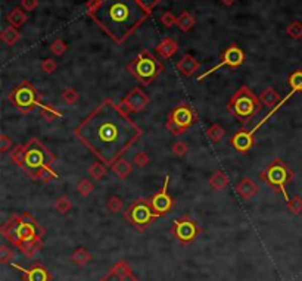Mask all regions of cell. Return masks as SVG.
<instances>
[{
    "label": "cell",
    "instance_id": "25",
    "mask_svg": "<svg viewBox=\"0 0 302 281\" xmlns=\"http://www.w3.org/2000/svg\"><path fill=\"white\" fill-rule=\"evenodd\" d=\"M287 83L290 86V92L286 96V99L289 100L295 93H301L302 92V69H296L289 75Z\"/></svg>",
    "mask_w": 302,
    "mask_h": 281
},
{
    "label": "cell",
    "instance_id": "14",
    "mask_svg": "<svg viewBox=\"0 0 302 281\" xmlns=\"http://www.w3.org/2000/svg\"><path fill=\"white\" fill-rule=\"evenodd\" d=\"M148 105H149V97L140 87H133L119 102V106L129 113L142 112Z\"/></svg>",
    "mask_w": 302,
    "mask_h": 281
},
{
    "label": "cell",
    "instance_id": "38",
    "mask_svg": "<svg viewBox=\"0 0 302 281\" xmlns=\"http://www.w3.org/2000/svg\"><path fill=\"white\" fill-rule=\"evenodd\" d=\"M93 190H95L93 183H92L90 180H87V178L81 180V181L78 183V186H77V191H78V193H80L83 197H87V196H90Z\"/></svg>",
    "mask_w": 302,
    "mask_h": 281
},
{
    "label": "cell",
    "instance_id": "7",
    "mask_svg": "<svg viewBox=\"0 0 302 281\" xmlns=\"http://www.w3.org/2000/svg\"><path fill=\"white\" fill-rule=\"evenodd\" d=\"M162 69H164V66L161 63V60L155 56L153 53H151L149 50L140 52L127 65V71L136 80H139L143 86L152 84L159 77V74L162 73Z\"/></svg>",
    "mask_w": 302,
    "mask_h": 281
},
{
    "label": "cell",
    "instance_id": "33",
    "mask_svg": "<svg viewBox=\"0 0 302 281\" xmlns=\"http://www.w3.org/2000/svg\"><path fill=\"white\" fill-rule=\"evenodd\" d=\"M61 97H62V100H64L67 105H77L78 100H80V94H78V92H77L76 89H73V87H67V89L62 92Z\"/></svg>",
    "mask_w": 302,
    "mask_h": 281
},
{
    "label": "cell",
    "instance_id": "39",
    "mask_svg": "<svg viewBox=\"0 0 302 281\" xmlns=\"http://www.w3.org/2000/svg\"><path fill=\"white\" fill-rule=\"evenodd\" d=\"M14 256H15V252L12 250V249H9L8 246H0V262L3 263V265H6V263H12L11 261L14 259Z\"/></svg>",
    "mask_w": 302,
    "mask_h": 281
},
{
    "label": "cell",
    "instance_id": "28",
    "mask_svg": "<svg viewBox=\"0 0 302 281\" xmlns=\"http://www.w3.org/2000/svg\"><path fill=\"white\" fill-rule=\"evenodd\" d=\"M0 37L3 40V43H6L8 46H14V44H17L19 41L21 34H19L18 28H15V27H12V25H8L6 28H3Z\"/></svg>",
    "mask_w": 302,
    "mask_h": 281
},
{
    "label": "cell",
    "instance_id": "34",
    "mask_svg": "<svg viewBox=\"0 0 302 281\" xmlns=\"http://www.w3.org/2000/svg\"><path fill=\"white\" fill-rule=\"evenodd\" d=\"M286 34L290 38L299 40L302 38V22L299 21H293L286 27Z\"/></svg>",
    "mask_w": 302,
    "mask_h": 281
},
{
    "label": "cell",
    "instance_id": "16",
    "mask_svg": "<svg viewBox=\"0 0 302 281\" xmlns=\"http://www.w3.org/2000/svg\"><path fill=\"white\" fill-rule=\"evenodd\" d=\"M15 269H18L22 274L24 281H52L53 275L41 265V263H36L31 268H22L18 263H11Z\"/></svg>",
    "mask_w": 302,
    "mask_h": 281
},
{
    "label": "cell",
    "instance_id": "1",
    "mask_svg": "<svg viewBox=\"0 0 302 281\" xmlns=\"http://www.w3.org/2000/svg\"><path fill=\"white\" fill-rule=\"evenodd\" d=\"M142 134L130 113L112 99H105L74 130L77 138L108 167L121 159Z\"/></svg>",
    "mask_w": 302,
    "mask_h": 281
},
{
    "label": "cell",
    "instance_id": "19",
    "mask_svg": "<svg viewBox=\"0 0 302 281\" xmlns=\"http://www.w3.org/2000/svg\"><path fill=\"white\" fill-rule=\"evenodd\" d=\"M178 50V43L171 37L162 38L156 46H155V53L159 55L162 59H170L174 56Z\"/></svg>",
    "mask_w": 302,
    "mask_h": 281
},
{
    "label": "cell",
    "instance_id": "8",
    "mask_svg": "<svg viewBox=\"0 0 302 281\" xmlns=\"http://www.w3.org/2000/svg\"><path fill=\"white\" fill-rule=\"evenodd\" d=\"M8 100L18 112L28 115L36 108L41 106V94L38 90L27 80L21 81L18 86H15L8 96Z\"/></svg>",
    "mask_w": 302,
    "mask_h": 281
},
{
    "label": "cell",
    "instance_id": "11",
    "mask_svg": "<svg viewBox=\"0 0 302 281\" xmlns=\"http://www.w3.org/2000/svg\"><path fill=\"white\" fill-rule=\"evenodd\" d=\"M202 233L201 225L189 217H182L174 220L171 225V234L182 244H190Z\"/></svg>",
    "mask_w": 302,
    "mask_h": 281
},
{
    "label": "cell",
    "instance_id": "20",
    "mask_svg": "<svg viewBox=\"0 0 302 281\" xmlns=\"http://www.w3.org/2000/svg\"><path fill=\"white\" fill-rule=\"evenodd\" d=\"M258 186L255 184V181L249 177H244L237 186H236V193L244 199V200H251L257 193H258Z\"/></svg>",
    "mask_w": 302,
    "mask_h": 281
},
{
    "label": "cell",
    "instance_id": "4",
    "mask_svg": "<svg viewBox=\"0 0 302 281\" xmlns=\"http://www.w3.org/2000/svg\"><path fill=\"white\" fill-rule=\"evenodd\" d=\"M55 155L47 149L37 137H33L25 146L18 167L31 180L38 183H50L57 178L56 171L52 165L55 164Z\"/></svg>",
    "mask_w": 302,
    "mask_h": 281
},
{
    "label": "cell",
    "instance_id": "26",
    "mask_svg": "<svg viewBox=\"0 0 302 281\" xmlns=\"http://www.w3.org/2000/svg\"><path fill=\"white\" fill-rule=\"evenodd\" d=\"M70 259L78 266H84L92 261V253L86 247H77L76 250L71 253Z\"/></svg>",
    "mask_w": 302,
    "mask_h": 281
},
{
    "label": "cell",
    "instance_id": "36",
    "mask_svg": "<svg viewBox=\"0 0 302 281\" xmlns=\"http://www.w3.org/2000/svg\"><path fill=\"white\" fill-rule=\"evenodd\" d=\"M287 210L292 215H299L302 212V197L299 194H295L293 197H290V200L287 202Z\"/></svg>",
    "mask_w": 302,
    "mask_h": 281
},
{
    "label": "cell",
    "instance_id": "44",
    "mask_svg": "<svg viewBox=\"0 0 302 281\" xmlns=\"http://www.w3.org/2000/svg\"><path fill=\"white\" fill-rule=\"evenodd\" d=\"M57 63L52 59V57H47L41 62V69L46 73V74H53L56 71Z\"/></svg>",
    "mask_w": 302,
    "mask_h": 281
},
{
    "label": "cell",
    "instance_id": "5",
    "mask_svg": "<svg viewBox=\"0 0 302 281\" xmlns=\"http://www.w3.org/2000/svg\"><path fill=\"white\" fill-rule=\"evenodd\" d=\"M261 111L260 97L254 93L248 86L239 87L230 97L227 103V112L231 113L237 122L242 125L249 124Z\"/></svg>",
    "mask_w": 302,
    "mask_h": 281
},
{
    "label": "cell",
    "instance_id": "27",
    "mask_svg": "<svg viewBox=\"0 0 302 281\" xmlns=\"http://www.w3.org/2000/svg\"><path fill=\"white\" fill-rule=\"evenodd\" d=\"M195 24H196V19L195 17L188 12V11H185V12H182L178 17H177V27L183 31V33H189L190 30L195 27Z\"/></svg>",
    "mask_w": 302,
    "mask_h": 281
},
{
    "label": "cell",
    "instance_id": "3",
    "mask_svg": "<svg viewBox=\"0 0 302 281\" xmlns=\"http://www.w3.org/2000/svg\"><path fill=\"white\" fill-rule=\"evenodd\" d=\"M2 236L27 256L33 258L43 249L44 228L28 212L14 214L0 228Z\"/></svg>",
    "mask_w": 302,
    "mask_h": 281
},
{
    "label": "cell",
    "instance_id": "13",
    "mask_svg": "<svg viewBox=\"0 0 302 281\" xmlns=\"http://www.w3.org/2000/svg\"><path fill=\"white\" fill-rule=\"evenodd\" d=\"M170 174H165L164 177V184L159 191H156L151 199V205L153 210L159 215V217H165L170 212L172 206H174V199L168 191V186H170Z\"/></svg>",
    "mask_w": 302,
    "mask_h": 281
},
{
    "label": "cell",
    "instance_id": "46",
    "mask_svg": "<svg viewBox=\"0 0 302 281\" xmlns=\"http://www.w3.org/2000/svg\"><path fill=\"white\" fill-rule=\"evenodd\" d=\"M38 6V0H21V8L25 12H33Z\"/></svg>",
    "mask_w": 302,
    "mask_h": 281
},
{
    "label": "cell",
    "instance_id": "35",
    "mask_svg": "<svg viewBox=\"0 0 302 281\" xmlns=\"http://www.w3.org/2000/svg\"><path fill=\"white\" fill-rule=\"evenodd\" d=\"M124 207V200L118 196H111L106 202V209L109 210V214H118L121 212Z\"/></svg>",
    "mask_w": 302,
    "mask_h": 281
},
{
    "label": "cell",
    "instance_id": "17",
    "mask_svg": "<svg viewBox=\"0 0 302 281\" xmlns=\"http://www.w3.org/2000/svg\"><path fill=\"white\" fill-rule=\"evenodd\" d=\"M99 281H140L134 274L130 265L124 261L115 263L112 268L108 271V274Z\"/></svg>",
    "mask_w": 302,
    "mask_h": 281
},
{
    "label": "cell",
    "instance_id": "18",
    "mask_svg": "<svg viewBox=\"0 0 302 281\" xmlns=\"http://www.w3.org/2000/svg\"><path fill=\"white\" fill-rule=\"evenodd\" d=\"M175 68H177V71L182 75H185V77H192V75H195L199 71L201 63L196 60V57L189 53V55H185V56L177 62Z\"/></svg>",
    "mask_w": 302,
    "mask_h": 281
},
{
    "label": "cell",
    "instance_id": "40",
    "mask_svg": "<svg viewBox=\"0 0 302 281\" xmlns=\"http://www.w3.org/2000/svg\"><path fill=\"white\" fill-rule=\"evenodd\" d=\"M133 164L137 167V168H145L148 164H149V156L146 152H137L133 158Z\"/></svg>",
    "mask_w": 302,
    "mask_h": 281
},
{
    "label": "cell",
    "instance_id": "12",
    "mask_svg": "<svg viewBox=\"0 0 302 281\" xmlns=\"http://www.w3.org/2000/svg\"><path fill=\"white\" fill-rule=\"evenodd\" d=\"M244 60H245V52H244L237 44H230L228 47L224 49V52L221 53L220 62H218L215 66L209 68L207 73L199 75V77H198V81H204L208 75L217 73V71L221 69L223 66H228V68H233V69H234V68H239V66L244 63Z\"/></svg>",
    "mask_w": 302,
    "mask_h": 281
},
{
    "label": "cell",
    "instance_id": "21",
    "mask_svg": "<svg viewBox=\"0 0 302 281\" xmlns=\"http://www.w3.org/2000/svg\"><path fill=\"white\" fill-rule=\"evenodd\" d=\"M208 183L209 186L214 188V190H224L228 186L230 180L227 177V174L221 169H217L215 172H212L208 178Z\"/></svg>",
    "mask_w": 302,
    "mask_h": 281
},
{
    "label": "cell",
    "instance_id": "2",
    "mask_svg": "<svg viewBox=\"0 0 302 281\" xmlns=\"http://www.w3.org/2000/svg\"><path fill=\"white\" fill-rule=\"evenodd\" d=\"M86 11L97 27L118 44L124 43L151 15L139 0H89Z\"/></svg>",
    "mask_w": 302,
    "mask_h": 281
},
{
    "label": "cell",
    "instance_id": "24",
    "mask_svg": "<svg viewBox=\"0 0 302 281\" xmlns=\"http://www.w3.org/2000/svg\"><path fill=\"white\" fill-rule=\"evenodd\" d=\"M111 169H112V172L119 180H126L133 172V165L127 159L121 158V159H118V161L113 164L112 167H111Z\"/></svg>",
    "mask_w": 302,
    "mask_h": 281
},
{
    "label": "cell",
    "instance_id": "23",
    "mask_svg": "<svg viewBox=\"0 0 302 281\" xmlns=\"http://www.w3.org/2000/svg\"><path fill=\"white\" fill-rule=\"evenodd\" d=\"M260 102H261V105H264L267 108H271V106L276 108L282 102V99H280V94L277 93L273 87H267L264 92L260 94Z\"/></svg>",
    "mask_w": 302,
    "mask_h": 281
},
{
    "label": "cell",
    "instance_id": "43",
    "mask_svg": "<svg viewBox=\"0 0 302 281\" xmlns=\"http://www.w3.org/2000/svg\"><path fill=\"white\" fill-rule=\"evenodd\" d=\"M12 149H14V140L9 135L2 134L0 135V152L6 153V152H11Z\"/></svg>",
    "mask_w": 302,
    "mask_h": 281
},
{
    "label": "cell",
    "instance_id": "42",
    "mask_svg": "<svg viewBox=\"0 0 302 281\" xmlns=\"http://www.w3.org/2000/svg\"><path fill=\"white\" fill-rule=\"evenodd\" d=\"M161 24L165 27V28H171L172 25H177V18L174 17V14L170 12V11H167V12H164L162 15H161Z\"/></svg>",
    "mask_w": 302,
    "mask_h": 281
},
{
    "label": "cell",
    "instance_id": "22",
    "mask_svg": "<svg viewBox=\"0 0 302 281\" xmlns=\"http://www.w3.org/2000/svg\"><path fill=\"white\" fill-rule=\"evenodd\" d=\"M27 14H25V11L21 8V6H17V8H14L8 15H6V21H8V24L9 25H12V27H15V28H19V27H22L25 22H27Z\"/></svg>",
    "mask_w": 302,
    "mask_h": 281
},
{
    "label": "cell",
    "instance_id": "29",
    "mask_svg": "<svg viewBox=\"0 0 302 281\" xmlns=\"http://www.w3.org/2000/svg\"><path fill=\"white\" fill-rule=\"evenodd\" d=\"M40 113H41V116L46 122H53L62 116V112L56 109L53 105H43V103L40 106Z\"/></svg>",
    "mask_w": 302,
    "mask_h": 281
},
{
    "label": "cell",
    "instance_id": "10",
    "mask_svg": "<svg viewBox=\"0 0 302 281\" xmlns=\"http://www.w3.org/2000/svg\"><path fill=\"white\" fill-rule=\"evenodd\" d=\"M198 121V112L189 102H178L167 116V130L172 135H183Z\"/></svg>",
    "mask_w": 302,
    "mask_h": 281
},
{
    "label": "cell",
    "instance_id": "31",
    "mask_svg": "<svg viewBox=\"0 0 302 281\" xmlns=\"http://www.w3.org/2000/svg\"><path fill=\"white\" fill-rule=\"evenodd\" d=\"M226 135V130L220 124H212L207 130V137L211 143H220Z\"/></svg>",
    "mask_w": 302,
    "mask_h": 281
},
{
    "label": "cell",
    "instance_id": "41",
    "mask_svg": "<svg viewBox=\"0 0 302 281\" xmlns=\"http://www.w3.org/2000/svg\"><path fill=\"white\" fill-rule=\"evenodd\" d=\"M189 152V146L186 142H175L172 145V153L177 156V158H183L186 156V153Z\"/></svg>",
    "mask_w": 302,
    "mask_h": 281
},
{
    "label": "cell",
    "instance_id": "15",
    "mask_svg": "<svg viewBox=\"0 0 302 281\" xmlns=\"http://www.w3.org/2000/svg\"><path fill=\"white\" fill-rule=\"evenodd\" d=\"M255 132L252 130H246V128H240L233 134L231 137V148L236 150L240 155H246L249 150L254 148L255 145V138H254Z\"/></svg>",
    "mask_w": 302,
    "mask_h": 281
},
{
    "label": "cell",
    "instance_id": "37",
    "mask_svg": "<svg viewBox=\"0 0 302 281\" xmlns=\"http://www.w3.org/2000/svg\"><path fill=\"white\" fill-rule=\"evenodd\" d=\"M50 52L55 55V56H62L67 50H68V44L64 41V40H61V38H56V40H53L52 43H50Z\"/></svg>",
    "mask_w": 302,
    "mask_h": 281
},
{
    "label": "cell",
    "instance_id": "9",
    "mask_svg": "<svg viewBox=\"0 0 302 281\" xmlns=\"http://www.w3.org/2000/svg\"><path fill=\"white\" fill-rule=\"evenodd\" d=\"M158 218H161V217L153 210L151 200L145 199V197L136 199L124 212V220L132 227H134L137 231L148 230L149 225L153 224V221H156Z\"/></svg>",
    "mask_w": 302,
    "mask_h": 281
},
{
    "label": "cell",
    "instance_id": "30",
    "mask_svg": "<svg viewBox=\"0 0 302 281\" xmlns=\"http://www.w3.org/2000/svg\"><path fill=\"white\" fill-rule=\"evenodd\" d=\"M89 175L95 180V181H100L106 174H108V165H105L103 162H95L89 167Z\"/></svg>",
    "mask_w": 302,
    "mask_h": 281
},
{
    "label": "cell",
    "instance_id": "47",
    "mask_svg": "<svg viewBox=\"0 0 302 281\" xmlns=\"http://www.w3.org/2000/svg\"><path fill=\"white\" fill-rule=\"evenodd\" d=\"M139 2H140V3H142V5L149 11V12H152V11L159 5L162 0H139Z\"/></svg>",
    "mask_w": 302,
    "mask_h": 281
},
{
    "label": "cell",
    "instance_id": "6",
    "mask_svg": "<svg viewBox=\"0 0 302 281\" xmlns=\"http://www.w3.org/2000/svg\"><path fill=\"white\" fill-rule=\"evenodd\" d=\"M293 177H295V172L280 158L273 159L267 165V168L264 171H261V174H260V178L264 181L267 186H270L276 193H282L283 194L286 203L290 200L289 193H287V186L290 184Z\"/></svg>",
    "mask_w": 302,
    "mask_h": 281
},
{
    "label": "cell",
    "instance_id": "45",
    "mask_svg": "<svg viewBox=\"0 0 302 281\" xmlns=\"http://www.w3.org/2000/svg\"><path fill=\"white\" fill-rule=\"evenodd\" d=\"M22 152H24V146H22V145H17V146H14V149L9 152V158H11V161H12L17 167H18L19 161H21Z\"/></svg>",
    "mask_w": 302,
    "mask_h": 281
},
{
    "label": "cell",
    "instance_id": "48",
    "mask_svg": "<svg viewBox=\"0 0 302 281\" xmlns=\"http://www.w3.org/2000/svg\"><path fill=\"white\" fill-rule=\"evenodd\" d=\"M224 6H231V5H234L236 3V0H220Z\"/></svg>",
    "mask_w": 302,
    "mask_h": 281
},
{
    "label": "cell",
    "instance_id": "32",
    "mask_svg": "<svg viewBox=\"0 0 302 281\" xmlns=\"http://www.w3.org/2000/svg\"><path fill=\"white\" fill-rule=\"evenodd\" d=\"M55 209H56L59 214L67 215L73 209V202L67 196H59L56 199V202H55Z\"/></svg>",
    "mask_w": 302,
    "mask_h": 281
}]
</instances>
